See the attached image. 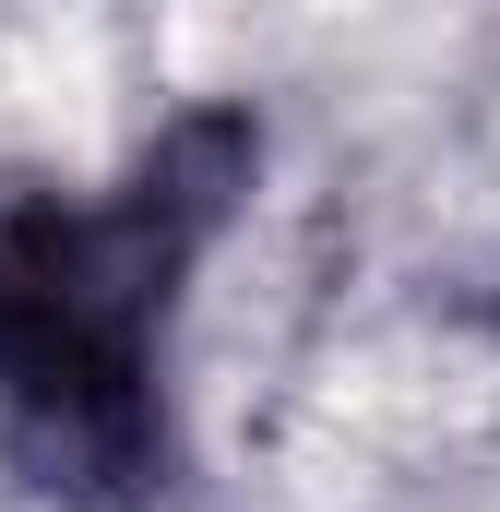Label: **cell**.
<instances>
[{"instance_id":"1","label":"cell","mask_w":500,"mask_h":512,"mask_svg":"<svg viewBox=\"0 0 500 512\" xmlns=\"http://www.w3.org/2000/svg\"><path fill=\"white\" fill-rule=\"evenodd\" d=\"M250 108H179L108 191L0 203V453L48 501H143L167 465V334L239 215Z\"/></svg>"}]
</instances>
